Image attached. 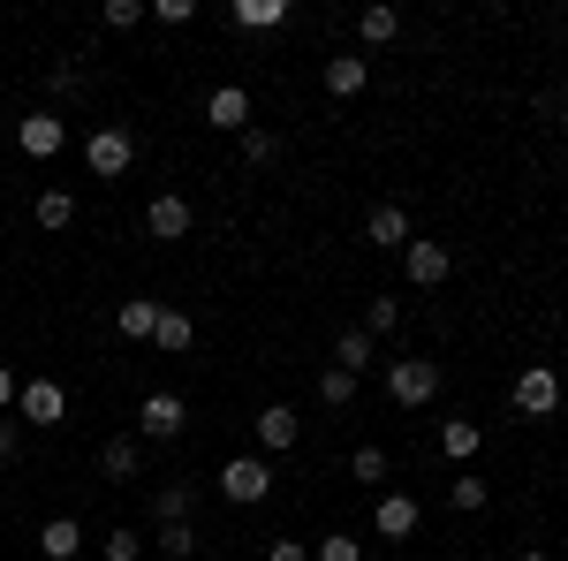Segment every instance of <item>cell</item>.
I'll use <instances>...</instances> for the list:
<instances>
[{"mask_svg":"<svg viewBox=\"0 0 568 561\" xmlns=\"http://www.w3.org/2000/svg\"><path fill=\"white\" fill-rule=\"evenodd\" d=\"M439 448H447L455 463H470V455L485 448V425L478 418H447V425H439Z\"/></svg>","mask_w":568,"mask_h":561,"instance_id":"ffe728a7","label":"cell"},{"mask_svg":"<svg viewBox=\"0 0 568 561\" xmlns=\"http://www.w3.org/2000/svg\"><path fill=\"white\" fill-rule=\"evenodd\" d=\"M197 517V485H160L152 493V523H190Z\"/></svg>","mask_w":568,"mask_h":561,"instance_id":"7402d4cb","label":"cell"},{"mask_svg":"<svg viewBox=\"0 0 568 561\" xmlns=\"http://www.w3.org/2000/svg\"><path fill=\"white\" fill-rule=\"evenodd\" d=\"M356 39H364V46H394V39H402V16H394L387 0H372V8L356 16Z\"/></svg>","mask_w":568,"mask_h":561,"instance_id":"d6986e66","label":"cell"},{"mask_svg":"<svg viewBox=\"0 0 568 561\" xmlns=\"http://www.w3.org/2000/svg\"><path fill=\"white\" fill-rule=\"evenodd\" d=\"M45 91H53V99H69V91H77V69H69V61H61V69H45Z\"/></svg>","mask_w":568,"mask_h":561,"instance_id":"74e56055","label":"cell"},{"mask_svg":"<svg viewBox=\"0 0 568 561\" xmlns=\"http://www.w3.org/2000/svg\"><path fill=\"white\" fill-rule=\"evenodd\" d=\"M99 471L114 478V485H122V478H144V440H130V432H114V440L99 448Z\"/></svg>","mask_w":568,"mask_h":561,"instance_id":"9a60e30c","label":"cell"},{"mask_svg":"<svg viewBox=\"0 0 568 561\" xmlns=\"http://www.w3.org/2000/svg\"><path fill=\"white\" fill-rule=\"evenodd\" d=\"M349 478H356V485H387V448H372V440H364V448L349 455Z\"/></svg>","mask_w":568,"mask_h":561,"instance_id":"f1b7e54d","label":"cell"},{"mask_svg":"<svg viewBox=\"0 0 568 561\" xmlns=\"http://www.w3.org/2000/svg\"><path fill=\"white\" fill-rule=\"evenodd\" d=\"M190 228H197V206H190L182 190H160V198L144 206V236H152V243H182Z\"/></svg>","mask_w":568,"mask_h":561,"instance_id":"52a82bcc","label":"cell"},{"mask_svg":"<svg viewBox=\"0 0 568 561\" xmlns=\"http://www.w3.org/2000/svg\"><path fill=\"white\" fill-rule=\"evenodd\" d=\"M16 418H23V425H61V418H69V388H61L53 372H31L23 394H16Z\"/></svg>","mask_w":568,"mask_h":561,"instance_id":"277c9868","label":"cell"},{"mask_svg":"<svg viewBox=\"0 0 568 561\" xmlns=\"http://www.w3.org/2000/svg\"><path fill=\"white\" fill-rule=\"evenodd\" d=\"M387 394L402 402V410H425L439 394V364H425V357H402V364H387Z\"/></svg>","mask_w":568,"mask_h":561,"instance_id":"ba28073f","label":"cell"},{"mask_svg":"<svg viewBox=\"0 0 568 561\" xmlns=\"http://www.w3.org/2000/svg\"><path fill=\"white\" fill-rule=\"evenodd\" d=\"M197 561H227V554H197Z\"/></svg>","mask_w":568,"mask_h":561,"instance_id":"60d3db41","label":"cell"},{"mask_svg":"<svg viewBox=\"0 0 568 561\" xmlns=\"http://www.w3.org/2000/svg\"><path fill=\"white\" fill-rule=\"evenodd\" d=\"M16 455H23V425H16V418H0V463H16Z\"/></svg>","mask_w":568,"mask_h":561,"instance_id":"d590c367","label":"cell"},{"mask_svg":"<svg viewBox=\"0 0 568 561\" xmlns=\"http://www.w3.org/2000/svg\"><path fill=\"white\" fill-rule=\"evenodd\" d=\"M538 107H546V122H561V130H568V91H561V99H538Z\"/></svg>","mask_w":568,"mask_h":561,"instance_id":"f35d334b","label":"cell"},{"mask_svg":"<svg viewBox=\"0 0 568 561\" xmlns=\"http://www.w3.org/2000/svg\"><path fill=\"white\" fill-rule=\"evenodd\" d=\"M205 122L243 137V130H251V91H243V84H213V91H205Z\"/></svg>","mask_w":568,"mask_h":561,"instance_id":"7c38bea8","label":"cell"},{"mask_svg":"<svg viewBox=\"0 0 568 561\" xmlns=\"http://www.w3.org/2000/svg\"><path fill=\"white\" fill-rule=\"evenodd\" d=\"M227 23H235V31H281V23H288V0H235Z\"/></svg>","mask_w":568,"mask_h":561,"instance_id":"e0dca14e","label":"cell"},{"mask_svg":"<svg viewBox=\"0 0 568 561\" xmlns=\"http://www.w3.org/2000/svg\"><path fill=\"white\" fill-rule=\"evenodd\" d=\"M516 561H554V547H524V554H516Z\"/></svg>","mask_w":568,"mask_h":561,"instance_id":"ab89813d","label":"cell"},{"mask_svg":"<svg viewBox=\"0 0 568 561\" xmlns=\"http://www.w3.org/2000/svg\"><path fill=\"white\" fill-rule=\"evenodd\" d=\"M144 554H152V539H136L130 523H114V531L99 539V561H144Z\"/></svg>","mask_w":568,"mask_h":561,"instance_id":"d4e9b609","label":"cell"},{"mask_svg":"<svg viewBox=\"0 0 568 561\" xmlns=\"http://www.w3.org/2000/svg\"><path fill=\"white\" fill-rule=\"evenodd\" d=\"M39 554L45 561H77V554H84V523H77V517H45L39 523Z\"/></svg>","mask_w":568,"mask_h":561,"instance_id":"5bb4252c","label":"cell"},{"mask_svg":"<svg viewBox=\"0 0 568 561\" xmlns=\"http://www.w3.org/2000/svg\"><path fill=\"white\" fill-rule=\"evenodd\" d=\"M16 144H23V160H61V144H69V122H61L53 107H31V114L16 122Z\"/></svg>","mask_w":568,"mask_h":561,"instance_id":"8992f818","label":"cell"},{"mask_svg":"<svg viewBox=\"0 0 568 561\" xmlns=\"http://www.w3.org/2000/svg\"><path fill=\"white\" fill-rule=\"evenodd\" d=\"M243 160H251V168H273V160H281V137L251 122V130H243Z\"/></svg>","mask_w":568,"mask_h":561,"instance_id":"d6a6232c","label":"cell"},{"mask_svg":"<svg viewBox=\"0 0 568 561\" xmlns=\"http://www.w3.org/2000/svg\"><path fill=\"white\" fill-rule=\"evenodd\" d=\"M31 213H39V228L61 236V228H77V198H69V190H39V206H31Z\"/></svg>","mask_w":568,"mask_h":561,"instance_id":"cb8c5ba5","label":"cell"},{"mask_svg":"<svg viewBox=\"0 0 568 561\" xmlns=\"http://www.w3.org/2000/svg\"><path fill=\"white\" fill-rule=\"evenodd\" d=\"M364 243L372 251H409V213L402 206H372L364 213Z\"/></svg>","mask_w":568,"mask_h":561,"instance_id":"4fadbf2b","label":"cell"},{"mask_svg":"<svg viewBox=\"0 0 568 561\" xmlns=\"http://www.w3.org/2000/svg\"><path fill=\"white\" fill-rule=\"evenodd\" d=\"M144 23H168V31H182V23H197V0H144Z\"/></svg>","mask_w":568,"mask_h":561,"instance_id":"4dcf8cb0","label":"cell"},{"mask_svg":"<svg viewBox=\"0 0 568 561\" xmlns=\"http://www.w3.org/2000/svg\"><path fill=\"white\" fill-rule=\"evenodd\" d=\"M364 84H372V61H364V53H334V61H326V91H334V99H364Z\"/></svg>","mask_w":568,"mask_h":561,"instance_id":"2e32d148","label":"cell"},{"mask_svg":"<svg viewBox=\"0 0 568 561\" xmlns=\"http://www.w3.org/2000/svg\"><path fill=\"white\" fill-rule=\"evenodd\" d=\"M402 273L417 281V289H439L447 273H455V251L433 243V236H409V251H402Z\"/></svg>","mask_w":568,"mask_h":561,"instance_id":"9c48e42d","label":"cell"},{"mask_svg":"<svg viewBox=\"0 0 568 561\" xmlns=\"http://www.w3.org/2000/svg\"><path fill=\"white\" fill-rule=\"evenodd\" d=\"M334 364H342V372H356V380H364V364H372V334H364V327H349V334H342V342H334Z\"/></svg>","mask_w":568,"mask_h":561,"instance_id":"83f0119b","label":"cell"},{"mask_svg":"<svg viewBox=\"0 0 568 561\" xmlns=\"http://www.w3.org/2000/svg\"><path fill=\"white\" fill-rule=\"evenodd\" d=\"M99 23H106V31H136V23H144V0H106Z\"/></svg>","mask_w":568,"mask_h":561,"instance_id":"836d02e7","label":"cell"},{"mask_svg":"<svg viewBox=\"0 0 568 561\" xmlns=\"http://www.w3.org/2000/svg\"><path fill=\"white\" fill-rule=\"evenodd\" d=\"M311 561H364V539H356V531H326V539L311 547Z\"/></svg>","mask_w":568,"mask_h":561,"instance_id":"f546056e","label":"cell"},{"mask_svg":"<svg viewBox=\"0 0 568 561\" xmlns=\"http://www.w3.org/2000/svg\"><path fill=\"white\" fill-rule=\"evenodd\" d=\"M84 168L99 174V182H122V174L136 168V137L122 130V122H99V130L84 137Z\"/></svg>","mask_w":568,"mask_h":561,"instance_id":"6da1fadb","label":"cell"},{"mask_svg":"<svg viewBox=\"0 0 568 561\" xmlns=\"http://www.w3.org/2000/svg\"><path fill=\"white\" fill-rule=\"evenodd\" d=\"M152 547H160L168 561H197V554H205V539H197V523H160V531H152Z\"/></svg>","mask_w":568,"mask_h":561,"instance_id":"44dd1931","label":"cell"},{"mask_svg":"<svg viewBox=\"0 0 568 561\" xmlns=\"http://www.w3.org/2000/svg\"><path fill=\"white\" fill-rule=\"evenodd\" d=\"M265 561H311L304 539H265Z\"/></svg>","mask_w":568,"mask_h":561,"instance_id":"e575fe53","label":"cell"},{"mask_svg":"<svg viewBox=\"0 0 568 561\" xmlns=\"http://www.w3.org/2000/svg\"><path fill=\"white\" fill-rule=\"evenodd\" d=\"M447 509L478 517V509H485V478H478V471H455V478H447Z\"/></svg>","mask_w":568,"mask_h":561,"instance_id":"484cf974","label":"cell"},{"mask_svg":"<svg viewBox=\"0 0 568 561\" xmlns=\"http://www.w3.org/2000/svg\"><path fill=\"white\" fill-rule=\"evenodd\" d=\"M561 372H554V364H524V372H516V388H508V402H516V410H524V418H554V410H561Z\"/></svg>","mask_w":568,"mask_h":561,"instance_id":"3957f363","label":"cell"},{"mask_svg":"<svg viewBox=\"0 0 568 561\" xmlns=\"http://www.w3.org/2000/svg\"><path fill=\"white\" fill-rule=\"evenodd\" d=\"M182 425H190V402H182L175 388H152L136 402V432H144V440H182Z\"/></svg>","mask_w":568,"mask_h":561,"instance_id":"5b68a950","label":"cell"},{"mask_svg":"<svg viewBox=\"0 0 568 561\" xmlns=\"http://www.w3.org/2000/svg\"><path fill=\"white\" fill-rule=\"evenodd\" d=\"M114 327H122V342H152V327H160V303H152V297H130Z\"/></svg>","mask_w":568,"mask_h":561,"instance_id":"603a6c76","label":"cell"},{"mask_svg":"<svg viewBox=\"0 0 568 561\" xmlns=\"http://www.w3.org/2000/svg\"><path fill=\"white\" fill-rule=\"evenodd\" d=\"M16 394H23V372H16V364H0V418L16 410Z\"/></svg>","mask_w":568,"mask_h":561,"instance_id":"8d00e7d4","label":"cell"},{"mask_svg":"<svg viewBox=\"0 0 568 561\" xmlns=\"http://www.w3.org/2000/svg\"><path fill=\"white\" fill-rule=\"evenodd\" d=\"M394 327H402V303H394V297H372V303H364V334H372V342H379V334H394Z\"/></svg>","mask_w":568,"mask_h":561,"instance_id":"1f68e13d","label":"cell"},{"mask_svg":"<svg viewBox=\"0 0 568 561\" xmlns=\"http://www.w3.org/2000/svg\"><path fill=\"white\" fill-rule=\"evenodd\" d=\"M417 523H425L417 493H379V509H372V531L379 539H417Z\"/></svg>","mask_w":568,"mask_h":561,"instance_id":"8fae6325","label":"cell"},{"mask_svg":"<svg viewBox=\"0 0 568 561\" xmlns=\"http://www.w3.org/2000/svg\"><path fill=\"white\" fill-rule=\"evenodd\" d=\"M197 342V319H190V311H175V303H160V327H152V349H190Z\"/></svg>","mask_w":568,"mask_h":561,"instance_id":"ac0fdd59","label":"cell"},{"mask_svg":"<svg viewBox=\"0 0 568 561\" xmlns=\"http://www.w3.org/2000/svg\"><path fill=\"white\" fill-rule=\"evenodd\" d=\"M265 493H273V463H265V455H227V463H220V501L258 509Z\"/></svg>","mask_w":568,"mask_h":561,"instance_id":"7a4b0ae2","label":"cell"},{"mask_svg":"<svg viewBox=\"0 0 568 561\" xmlns=\"http://www.w3.org/2000/svg\"><path fill=\"white\" fill-rule=\"evenodd\" d=\"M318 402H326V410H349V402H356V372L326 364V372H318Z\"/></svg>","mask_w":568,"mask_h":561,"instance_id":"4316f807","label":"cell"},{"mask_svg":"<svg viewBox=\"0 0 568 561\" xmlns=\"http://www.w3.org/2000/svg\"><path fill=\"white\" fill-rule=\"evenodd\" d=\"M251 432H258V448H265V455H288V448L304 440V418H296L288 402H265V410H258V425H251Z\"/></svg>","mask_w":568,"mask_h":561,"instance_id":"30bf717a","label":"cell"}]
</instances>
